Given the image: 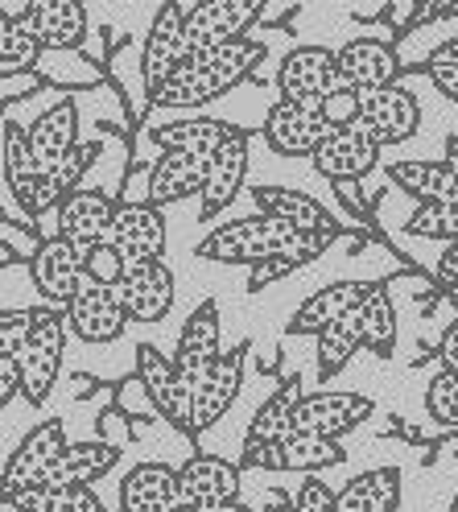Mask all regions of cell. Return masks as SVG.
I'll use <instances>...</instances> for the list:
<instances>
[{
	"instance_id": "6da1fadb",
	"label": "cell",
	"mask_w": 458,
	"mask_h": 512,
	"mask_svg": "<svg viewBox=\"0 0 458 512\" xmlns=\"http://www.w3.org/2000/svg\"><path fill=\"white\" fill-rule=\"evenodd\" d=\"M265 42L256 38H240V42H223L211 50H194L182 67L170 75V83L149 95V108L157 112H194L203 104H215L219 95H227L232 87L248 83V75H256V67L265 62Z\"/></svg>"
},
{
	"instance_id": "7a4b0ae2",
	"label": "cell",
	"mask_w": 458,
	"mask_h": 512,
	"mask_svg": "<svg viewBox=\"0 0 458 512\" xmlns=\"http://www.w3.org/2000/svg\"><path fill=\"white\" fill-rule=\"evenodd\" d=\"M293 236L289 223L273 219V215H244V219H232L223 228L207 232L199 244H194V256L199 261H215V265H260L277 256Z\"/></svg>"
},
{
	"instance_id": "3957f363",
	"label": "cell",
	"mask_w": 458,
	"mask_h": 512,
	"mask_svg": "<svg viewBox=\"0 0 458 512\" xmlns=\"http://www.w3.org/2000/svg\"><path fill=\"white\" fill-rule=\"evenodd\" d=\"M67 335H71V323H67V310H54V306H42L34 310V331H29V343L21 351V380H25V401L29 405H46L54 384H58V368H62V356H67Z\"/></svg>"
},
{
	"instance_id": "277c9868",
	"label": "cell",
	"mask_w": 458,
	"mask_h": 512,
	"mask_svg": "<svg viewBox=\"0 0 458 512\" xmlns=\"http://www.w3.org/2000/svg\"><path fill=\"white\" fill-rule=\"evenodd\" d=\"M343 459H347L343 442L293 430V434H285L281 442L244 446L240 471H302V475H318V471H326V467H339Z\"/></svg>"
},
{
	"instance_id": "5b68a950",
	"label": "cell",
	"mask_w": 458,
	"mask_h": 512,
	"mask_svg": "<svg viewBox=\"0 0 458 512\" xmlns=\"http://www.w3.org/2000/svg\"><path fill=\"white\" fill-rule=\"evenodd\" d=\"M67 426H62L58 418H46L38 422L34 430H29L17 451L5 459V475H0V496H17V492H29V488H42L50 467L62 459V451H67Z\"/></svg>"
},
{
	"instance_id": "8992f818",
	"label": "cell",
	"mask_w": 458,
	"mask_h": 512,
	"mask_svg": "<svg viewBox=\"0 0 458 512\" xmlns=\"http://www.w3.org/2000/svg\"><path fill=\"white\" fill-rule=\"evenodd\" d=\"M339 87V54L331 46H293L277 67V91L289 104H322Z\"/></svg>"
},
{
	"instance_id": "52a82bcc",
	"label": "cell",
	"mask_w": 458,
	"mask_h": 512,
	"mask_svg": "<svg viewBox=\"0 0 458 512\" xmlns=\"http://www.w3.org/2000/svg\"><path fill=\"white\" fill-rule=\"evenodd\" d=\"M190 58V42H186V5L178 0H166L157 9L153 25H149V38L141 50V79H145V95L161 91L170 83V75Z\"/></svg>"
},
{
	"instance_id": "ba28073f",
	"label": "cell",
	"mask_w": 458,
	"mask_h": 512,
	"mask_svg": "<svg viewBox=\"0 0 458 512\" xmlns=\"http://www.w3.org/2000/svg\"><path fill=\"white\" fill-rule=\"evenodd\" d=\"M137 376H141L145 393L157 405L161 418L182 434H194V389L178 376L174 356H161L153 343H141L137 347Z\"/></svg>"
},
{
	"instance_id": "9c48e42d",
	"label": "cell",
	"mask_w": 458,
	"mask_h": 512,
	"mask_svg": "<svg viewBox=\"0 0 458 512\" xmlns=\"http://www.w3.org/2000/svg\"><path fill=\"white\" fill-rule=\"evenodd\" d=\"M265 5L269 0H199V5H190L186 9L190 54L248 38V29L256 25L260 13H265Z\"/></svg>"
},
{
	"instance_id": "30bf717a",
	"label": "cell",
	"mask_w": 458,
	"mask_h": 512,
	"mask_svg": "<svg viewBox=\"0 0 458 512\" xmlns=\"http://www.w3.org/2000/svg\"><path fill=\"white\" fill-rule=\"evenodd\" d=\"M376 162H380V145H376V137L368 133L364 124L331 128L326 141L310 157L314 174L331 178V182H359V178H368L376 170Z\"/></svg>"
},
{
	"instance_id": "8fae6325",
	"label": "cell",
	"mask_w": 458,
	"mask_h": 512,
	"mask_svg": "<svg viewBox=\"0 0 458 512\" xmlns=\"http://www.w3.org/2000/svg\"><path fill=\"white\" fill-rule=\"evenodd\" d=\"M223 356V323H219V302L207 298L190 310V318L182 323V335H178V347H174V368L178 376L199 389V380L215 368V360Z\"/></svg>"
},
{
	"instance_id": "7c38bea8",
	"label": "cell",
	"mask_w": 458,
	"mask_h": 512,
	"mask_svg": "<svg viewBox=\"0 0 458 512\" xmlns=\"http://www.w3.org/2000/svg\"><path fill=\"white\" fill-rule=\"evenodd\" d=\"M359 124L376 137V145H405L417 137L421 128V104L417 95L397 87H384V91H368L359 95Z\"/></svg>"
},
{
	"instance_id": "4fadbf2b",
	"label": "cell",
	"mask_w": 458,
	"mask_h": 512,
	"mask_svg": "<svg viewBox=\"0 0 458 512\" xmlns=\"http://www.w3.org/2000/svg\"><path fill=\"white\" fill-rule=\"evenodd\" d=\"M372 397L364 393H306L293 413V430L298 434H318V438H343L355 426L372 418Z\"/></svg>"
},
{
	"instance_id": "5bb4252c",
	"label": "cell",
	"mask_w": 458,
	"mask_h": 512,
	"mask_svg": "<svg viewBox=\"0 0 458 512\" xmlns=\"http://www.w3.org/2000/svg\"><path fill=\"white\" fill-rule=\"evenodd\" d=\"M108 244L124 256L128 269L161 261V256H166V219H161V211L149 203H120Z\"/></svg>"
},
{
	"instance_id": "9a60e30c",
	"label": "cell",
	"mask_w": 458,
	"mask_h": 512,
	"mask_svg": "<svg viewBox=\"0 0 458 512\" xmlns=\"http://www.w3.org/2000/svg\"><path fill=\"white\" fill-rule=\"evenodd\" d=\"M326 133L331 128L318 116V104H289V100H277L265 116V128H260L265 145L281 157H314Z\"/></svg>"
},
{
	"instance_id": "2e32d148",
	"label": "cell",
	"mask_w": 458,
	"mask_h": 512,
	"mask_svg": "<svg viewBox=\"0 0 458 512\" xmlns=\"http://www.w3.org/2000/svg\"><path fill=\"white\" fill-rule=\"evenodd\" d=\"M67 323H71V335H79L83 343H116L128 327V310L120 306L116 290L83 277L75 302L67 306Z\"/></svg>"
},
{
	"instance_id": "e0dca14e",
	"label": "cell",
	"mask_w": 458,
	"mask_h": 512,
	"mask_svg": "<svg viewBox=\"0 0 458 512\" xmlns=\"http://www.w3.org/2000/svg\"><path fill=\"white\" fill-rule=\"evenodd\" d=\"M376 285H380V281H368V277H347V281L322 285L318 294H310L298 310H293L289 335H314V339H318L326 327H335L339 318H347L351 310L364 306Z\"/></svg>"
},
{
	"instance_id": "ac0fdd59",
	"label": "cell",
	"mask_w": 458,
	"mask_h": 512,
	"mask_svg": "<svg viewBox=\"0 0 458 512\" xmlns=\"http://www.w3.org/2000/svg\"><path fill=\"white\" fill-rule=\"evenodd\" d=\"M29 273H34V285H38V294L46 298V306L54 310H67L79 294V285H83V252L71 244V240H42L38 252H34V261H29Z\"/></svg>"
},
{
	"instance_id": "d6986e66",
	"label": "cell",
	"mask_w": 458,
	"mask_h": 512,
	"mask_svg": "<svg viewBox=\"0 0 458 512\" xmlns=\"http://www.w3.org/2000/svg\"><path fill=\"white\" fill-rule=\"evenodd\" d=\"M335 54H339V79L355 95L397 87V79H401V58L388 42L355 38V42H343Z\"/></svg>"
},
{
	"instance_id": "ffe728a7",
	"label": "cell",
	"mask_w": 458,
	"mask_h": 512,
	"mask_svg": "<svg viewBox=\"0 0 458 512\" xmlns=\"http://www.w3.org/2000/svg\"><path fill=\"white\" fill-rule=\"evenodd\" d=\"M244 364H248V343H236L232 351H223L215 360V368L199 380V389H194V434L211 430L232 401L240 397V384H244Z\"/></svg>"
},
{
	"instance_id": "44dd1931",
	"label": "cell",
	"mask_w": 458,
	"mask_h": 512,
	"mask_svg": "<svg viewBox=\"0 0 458 512\" xmlns=\"http://www.w3.org/2000/svg\"><path fill=\"white\" fill-rule=\"evenodd\" d=\"M178 492L182 504L215 508L240 500V463H227L219 455H194L178 467Z\"/></svg>"
},
{
	"instance_id": "7402d4cb",
	"label": "cell",
	"mask_w": 458,
	"mask_h": 512,
	"mask_svg": "<svg viewBox=\"0 0 458 512\" xmlns=\"http://www.w3.org/2000/svg\"><path fill=\"white\" fill-rule=\"evenodd\" d=\"M120 306L128 310V323H161L174 306V273L166 261L133 265L120 281Z\"/></svg>"
},
{
	"instance_id": "603a6c76",
	"label": "cell",
	"mask_w": 458,
	"mask_h": 512,
	"mask_svg": "<svg viewBox=\"0 0 458 512\" xmlns=\"http://www.w3.org/2000/svg\"><path fill=\"white\" fill-rule=\"evenodd\" d=\"M116 207L120 203H112L108 195H100V190H75V195L62 199V207L54 211L58 215V236L71 240L87 256L95 244H108Z\"/></svg>"
},
{
	"instance_id": "cb8c5ba5",
	"label": "cell",
	"mask_w": 458,
	"mask_h": 512,
	"mask_svg": "<svg viewBox=\"0 0 458 512\" xmlns=\"http://www.w3.org/2000/svg\"><path fill=\"white\" fill-rule=\"evenodd\" d=\"M248 162H252V137L240 133L227 141L207 166V186H203V207H199V219H215L219 211L232 207V199L244 190V178H248Z\"/></svg>"
},
{
	"instance_id": "d4e9b609",
	"label": "cell",
	"mask_w": 458,
	"mask_h": 512,
	"mask_svg": "<svg viewBox=\"0 0 458 512\" xmlns=\"http://www.w3.org/2000/svg\"><path fill=\"white\" fill-rule=\"evenodd\" d=\"M29 149H34V162H38L42 178L54 174L79 149V108L71 100L50 104L34 124H29Z\"/></svg>"
},
{
	"instance_id": "484cf974",
	"label": "cell",
	"mask_w": 458,
	"mask_h": 512,
	"mask_svg": "<svg viewBox=\"0 0 458 512\" xmlns=\"http://www.w3.org/2000/svg\"><path fill=\"white\" fill-rule=\"evenodd\" d=\"M0 174H5V190L9 199H17L21 211L38 215V199H42V170L34 162V149H29V133L21 124L5 120V145H0Z\"/></svg>"
},
{
	"instance_id": "4316f807",
	"label": "cell",
	"mask_w": 458,
	"mask_h": 512,
	"mask_svg": "<svg viewBox=\"0 0 458 512\" xmlns=\"http://www.w3.org/2000/svg\"><path fill=\"white\" fill-rule=\"evenodd\" d=\"M178 504V467L170 463H137L120 484V512H174Z\"/></svg>"
},
{
	"instance_id": "83f0119b",
	"label": "cell",
	"mask_w": 458,
	"mask_h": 512,
	"mask_svg": "<svg viewBox=\"0 0 458 512\" xmlns=\"http://www.w3.org/2000/svg\"><path fill=\"white\" fill-rule=\"evenodd\" d=\"M207 157H190V153H161L153 170H149V207H170L190 195H203L207 186Z\"/></svg>"
},
{
	"instance_id": "f1b7e54d",
	"label": "cell",
	"mask_w": 458,
	"mask_h": 512,
	"mask_svg": "<svg viewBox=\"0 0 458 512\" xmlns=\"http://www.w3.org/2000/svg\"><path fill=\"white\" fill-rule=\"evenodd\" d=\"M240 133L236 124L227 120H215V116H190V120H170L153 128V145L161 153H190V157H211Z\"/></svg>"
},
{
	"instance_id": "f546056e",
	"label": "cell",
	"mask_w": 458,
	"mask_h": 512,
	"mask_svg": "<svg viewBox=\"0 0 458 512\" xmlns=\"http://www.w3.org/2000/svg\"><path fill=\"white\" fill-rule=\"evenodd\" d=\"M252 199H256V211L260 215H273V219L289 223L293 232H331V236H343V228L322 211V203H314L310 195H302V190L256 186Z\"/></svg>"
},
{
	"instance_id": "4dcf8cb0",
	"label": "cell",
	"mask_w": 458,
	"mask_h": 512,
	"mask_svg": "<svg viewBox=\"0 0 458 512\" xmlns=\"http://www.w3.org/2000/svg\"><path fill=\"white\" fill-rule=\"evenodd\" d=\"M120 463V451L108 442H71L62 459L50 467L42 488H91Z\"/></svg>"
},
{
	"instance_id": "1f68e13d",
	"label": "cell",
	"mask_w": 458,
	"mask_h": 512,
	"mask_svg": "<svg viewBox=\"0 0 458 512\" xmlns=\"http://www.w3.org/2000/svg\"><path fill=\"white\" fill-rule=\"evenodd\" d=\"M29 29L46 50H79L87 42V9L83 0H38Z\"/></svg>"
},
{
	"instance_id": "d6a6232c",
	"label": "cell",
	"mask_w": 458,
	"mask_h": 512,
	"mask_svg": "<svg viewBox=\"0 0 458 512\" xmlns=\"http://www.w3.org/2000/svg\"><path fill=\"white\" fill-rule=\"evenodd\" d=\"M401 504V471L397 467H372L355 475L339 492V512H397Z\"/></svg>"
},
{
	"instance_id": "836d02e7",
	"label": "cell",
	"mask_w": 458,
	"mask_h": 512,
	"mask_svg": "<svg viewBox=\"0 0 458 512\" xmlns=\"http://www.w3.org/2000/svg\"><path fill=\"white\" fill-rule=\"evenodd\" d=\"M388 182L401 186L417 203L458 199V174L446 162H397V166H388Z\"/></svg>"
},
{
	"instance_id": "e575fe53",
	"label": "cell",
	"mask_w": 458,
	"mask_h": 512,
	"mask_svg": "<svg viewBox=\"0 0 458 512\" xmlns=\"http://www.w3.org/2000/svg\"><path fill=\"white\" fill-rule=\"evenodd\" d=\"M339 236H331V232H298L293 236L277 256H269V261H260V265H252V277H248V290L256 294V290H265V285H273V281H281V277H289L293 269H302V265H310V261H318V256L331 248Z\"/></svg>"
},
{
	"instance_id": "d590c367",
	"label": "cell",
	"mask_w": 458,
	"mask_h": 512,
	"mask_svg": "<svg viewBox=\"0 0 458 512\" xmlns=\"http://www.w3.org/2000/svg\"><path fill=\"white\" fill-rule=\"evenodd\" d=\"M298 401H302V384H298V376H289L281 389L252 413L244 446H265V442H281L285 434H293V413H298Z\"/></svg>"
},
{
	"instance_id": "8d00e7d4",
	"label": "cell",
	"mask_w": 458,
	"mask_h": 512,
	"mask_svg": "<svg viewBox=\"0 0 458 512\" xmlns=\"http://www.w3.org/2000/svg\"><path fill=\"white\" fill-rule=\"evenodd\" d=\"M359 347H364V323H359V310H351L347 318H339L335 327H326L318 335V376L322 380L339 376L355 360Z\"/></svg>"
},
{
	"instance_id": "74e56055",
	"label": "cell",
	"mask_w": 458,
	"mask_h": 512,
	"mask_svg": "<svg viewBox=\"0 0 458 512\" xmlns=\"http://www.w3.org/2000/svg\"><path fill=\"white\" fill-rule=\"evenodd\" d=\"M359 323H364V347L372 356L388 360L392 347H397V306H392V294L384 281L368 294V302L359 306Z\"/></svg>"
},
{
	"instance_id": "f35d334b",
	"label": "cell",
	"mask_w": 458,
	"mask_h": 512,
	"mask_svg": "<svg viewBox=\"0 0 458 512\" xmlns=\"http://www.w3.org/2000/svg\"><path fill=\"white\" fill-rule=\"evenodd\" d=\"M5 508L17 512H104V500L91 488H29L5 496Z\"/></svg>"
},
{
	"instance_id": "ab89813d",
	"label": "cell",
	"mask_w": 458,
	"mask_h": 512,
	"mask_svg": "<svg viewBox=\"0 0 458 512\" xmlns=\"http://www.w3.org/2000/svg\"><path fill=\"white\" fill-rule=\"evenodd\" d=\"M42 54H46V46L38 42L34 29H29V17L25 21H0V75L5 79L34 71Z\"/></svg>"
},
{
	"instance_id": "60d3db41",
	"label": "cell",
	"mask_w": 458,
	"mask_h": 512,
	"mask_svg": "<svg viewBox=\"0 0 458 512\" xmlns=\"http://www.w3.org/2000/svg\"><path fill=\"white\" fill-rule=\"evenodd\" d=\"M405 232L421 240H454L458 244V199L450 203H417V211L405 219Z\"/></svg>"
},
{
	"instance_id": "b9f144b4",
	"label": "cell",
	"mask_w": 458,
	"mask_h": 512,
	"mask_svg": "<svg viewBox=\"0 0 458 512\" xmlns=\"http://www.w3.org/2000/svg\"><path fill=\"white\" fill-rule=\"evenodd\" d=\"M425 413H430L438 426L458 430V372L442 368L430 380V389H425Z\"/></svg>"
},
{
	"instance_id": "7bdbcfd3",
	"label": "cell",
	"mask_w": 458,
	"mask_h": 512,
	"mask_svg": "<svg viewBox=\"0 0 458 512\" xmlns=\"http://www.w3.org/2000/svg\"><path fill=\"white\" fill-rule=\"evenodd\" d=\"M124 273H128V265H124V256H120L112 244H95V248L83 256V277L108 285V290H120Z\"/></svg>"
},
{
	"instance_id": "ee69618b",
	"label": "cell",
	"mask_w": 458,
	"mask_h": 512,
	"mask_svg": "<svg viewBox=\"0 0 458 512\" xmlns=\"http://www.w3.org/2000/svg\"><path fill=\"white\" fill-rule=\"evenodd\" d=\"M293 512H339V492L322 475H306L293 496Z\"/></svg>"
},
{
	"instance_id": "f6af8a7d",
	"label": "cell",
	"mask_w": 458,
	"mask_h": 512,
	"mask_svg": "<svg viewBox=\"0 0 458 512\" xmlns=\"http://www.w3.org/2000/svg\"><path fill=\"white\" fill-rule=\"evenodd\" d=\"M29 331H34V310H5L0 314V356H21Z\"/></svg>"
},
{
	"instance_id": "bcb514c9",
	"label": "cell",
	"mask_w": 458,
	"mask_h": 512,
	"mask_svg": "<svg viewBox=\"0 0 458 512\" xmlns=\"http://www.w3.org/2000/svg\"><path fill=\"white\" fill-rule=\"evenodd\" d=\"M318 116L326 120V128H347V124H359V95L339 87L335 95H326L318 104Z\"/></svg>"
},
{
	"instance_id": "7dc6e473",
	"label": "cell",
	"mask_w": 458,
	"mask_h": 512,
	"mask_svg": "<svg viewBox=\"0 0 458 512\" xmlns=\"http://www.w3.org/2000/svg\"><path fill=\"white\" fill-rule=\"evenodd\" d=\"M17 393H25L21 360H17V356H0V405H9Z\"/></svg>"
},
{
	"instance_id": "c3c4849f",
	"label": "cell",
	"mask_w": 458,
	"mask_h": 512,
	"mask_svg": "<svg viewBox=\"0 0 458 512\" xmlns=\"http://www.w3.org/2000/svg\"><path fill=\"white\" fill-rule=\"evenodd\" d=\"M417 71H425V75H434V71H458V38H450V42H442L438 50L425 54Z\"/></svg>"
},
{
	"instance_id": "681fc988",
	"label": "cell",
	"mask_w": 458,
	"mask_h": 512,
	"mask_svg": "<svg viewBox=\"0 0 458 512\" xmlns=\"http://www.w3.org/2000/svg\"><path fill=\"white\" fill-rule=\"evenodd\" d=\"M450 17H458V0H425L421 13H417L421 25H430V21H450Z\"/></svg>"
},
{
	"instance_id": "f907efd6",
	"label": "cell",
	"mask_w": 458,
	"mask_h": 512,
	"mask_svg": "<svg viewBox=\"0 0 458 512\" xmlns=\"http://www.w3.org/2000/svg\"><path fill=\"white\" fill-rule=\"evenodd\" d=\"M438 356H442V364H446L450 372H458V318L446 327V335H442V343H438Z\"/></svg>"
},
{
	"instance_id": "816d5d0a",
	"label": "cell",
	"mask_w": 458,
	"mask_h": 512,
	"mask_svg": "<svg viewBox=\"0 0 458 512\" xmlns=\"http://www.w3.org/2000/svg\"><path fill=\"white\" fill-rule=\"evenodd\" d=\"M430 79H434V87L446 95V100H454V104H458V71H434Z\"/></svg>"
},
{
	"instance_id": "f5cc1de1",
	"label": "cell",
	"mask_w": 458,
	"mask_h": 512,
	"mask_svg": "<svg viewBox=\"0 0 458 512\" xmlns=\"http://www.w3.org/2000/svg\"><path fill=\"white\" fill-rule=\"evenodd\" d=\"M442 281H446V285H458V244L442 256Z\"/></svg>"
},
{
	"instance_id": "db71d44e",
	"label": "cell",
	"mask_w": 458,
	"mask_h": 512,
	"mask_svg": "<svg viewBox=\"0 0 458 512\" xmlns=\"http://www.w3.org/2000/svg\"><path fill=\"white\" fill-rule=\"evenodd\" d=\"M442 162L458 174V137H446V157H442Z\"/></svg>"
},
{
	"instance_id": "11a10c76",
	"label": "cell",
	"mask_w": 458,
	"mask_h": 512,
	"mask_svg": "<svg viewBox=\"0 0 458 512\" xmlns=\"http://www.w3.org/2000/svg\"><path fill=\"white\" fill-rule=\"evenodd\" d=\"M203 512H252V508H244V504L236 500V504H215V508H203Z\"/></svg>"
},
{
	"instance_id": "9f6ffc18",
	"label": "cell",
	"mask_w": 458,
	"mask_h": 512,
	"mask_svg": "<svg viewBox=\"0 0 458 512\" xmlns=\"http://www.w3.org/2000/svg\"><path fill=\"white\" fill-rule=\"evenodd\" d=\"M174 512H203V508H194V504H178Z\"/></svg>"
},
{
	"instance_id": "6f0895ef",
	"label": "cell",
	"mask_w": 458,
	"mask_h": 512,
	"mask_svg": "<svg viewBox=\"0 0 458 512\" xmlns=\"http://www.w3.org/2000/svg\"><path fill=\"white\" fill-rule=\"evenodd\" d=\"M450 512H458V496H454V504H450Z\"/></svg>"
},
{
	"instance_id": "680465c9",
	"label": "cell",
	"mask_w": 458,
	"mask_h": 512,
	"mask_svg": "<svg viewBox=\"0 0 458 512\" xmlns=\"http://www.w3.org/2000/svg\"><path fill=\"white\" fill-rule=\"evenodd\" d=\"M34 5H38V0H34Z\"/></svg>"
}]
</instances>
